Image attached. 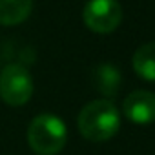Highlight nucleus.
<instances>
[{
    "label": "nucleus",
    "mask_w": 155,
    "mask_h": 155,
    "mask_svg": "<svg viewBox=\"0 0 155 155\" xmlns=\"http://www.w3.org/2000/svg\"><path fill=\"white\" fill-rule=\"evenodd\" d=\"M122 110L128 120L139 126L151 124L155 122V93L146 90H137L124 99Z\"/></svg>",
    "instance_id": "obj_5"
},
{
    "label": "nucleus",
    "mask_w": 155,
    "mask_h": 155,
    "mask_svg": "<svg viewBox=\"0 0 155 155\" xmlns=\"http://www.w3.org/2000/svg\"><path fill=\"white\" fill-rule=\"evenodd\" d=\"M68 140V128L64 120L51 113L37 115L28 128L29 148L37 155H58Z\"/></svg>",
    "instance_id": "obj_2"
},
{
    "label": "nucleus",
    "mask_w": 155,
    "mask_h": 155,
    "mask_svg": "<svg viewBox=\"0 0 155 155\" xmlns=\"http://www.w3.org/2000/svg\"><path fill=\"white\" fill-rule=\"evenodd\" d=\"M33 9V0H0V26H18Z\"/></svg>",
    "instance_id": "obj_6"
},
{
    "label": "nucleus",
    "mask_w": 155,
    "mask_h": 155,
    "mask_svg": "<svg viewBox=\"0 0 155 155\" xmlns=\"http://www.w3.org/2000/svg\"><path fill=\"white\" fill-rule=\"evenodd\" d=\"M33 77L22 64H8L0 71V99L9 106H22L33 95Z\"/></svg>",
    "instance_id": "obj_3"
},
{
    "label": "nucleus",
    "mask_w": 155,
    "mask_h": 155,
    "mask_svg": "<svg viewBox=\"0 0 155 155\" xmlns=\"http://www.w3.org/2000/svg\"><path fill=\"white\" fill-rule=\"evenodd\" d=\"M77 126L84 139L91 142H104L117 135L120 128V115L111 101L97 99L81 110Z\"/></svg>",
    "instance_id": "obj_1"
},
{
    "label": "nucleus",
    "mask_w": 155,
    "mask_h": 155,
    "mask_svg": "<svg viewBox=\"0 0 155 155\" xmlns=\"http://www.w3.org/2000/svg\"><path fill=\"white\" fill-rule=\"evenodd\" d=\"M133 69L140 79L148 82H155V42L142 44L131 58Z\"/></svg>",
    "instance_id": "obj_8"
},
{
    "label": "nucleus",
    "mask_w": 155,
    "mask_h": 155,
    "mask_svg": "<svg viewBox=\"0 0 155 155\" xmlns=\"http://www.w3.org/2000/svg\"><path fill=\"white\" fill-rule=\"evenodd\" d=\"M93 82L102 95L113 97L120 88V71L113 64H99L93 71Z\"/></svg>",
    "instance_id": "obj_7"
},
{
    "label": "nucleus",
    "mask_w": 155,
    "mask_h": 155,
    "mask_svg": "<svg viewBox=\"0 0 155 155\" xmlns=\"http://www.w3.org/2000/svg\"><path fill=\"white\" fill-rule=\"evenodd\" d=\"M82 20L93 33H111L122 20V8L119 0H90L84 6Z\"/></svg>",
    "instance_id": "obj_4"
}]
</instances>
